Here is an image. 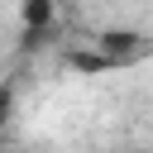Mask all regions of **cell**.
I'll return each mask as SVG.
<instances>
[{
    "label": "cell",
    "mask_w": 153,
    "mask_h": 153,
    "mask_svg": "<svg viewBox=\"0 0 153 153\" xmlns=\"http://www.w3.org/2000/svg\"><path fill=\"white\" fill-rule=\"evenodd\" d=\"M96 53H105L115 67H129L143 53V33L139 29H100L96 33Z\"/></svg>",
    "instance_id": "1"
},
{
    "label": "cell",
    "mask_w": 153,
    "mask_h": 153,
    "mask_svg": "<svg viewBox=\"0 0 153 153\" xmlns=\"http://www.w3.org/2000/svg\"><path fill=\"white\" fill-rule=\"evenodd\" d=\"M19 19H24V33L53 38V24H57V0H19Z\"/></svg>",
    "instance_id": "2"
},
{
    "label": "cell",
    "mask_w": 153,
    "mask_h": 153,
    "mask_svg": "<svg viewBox=\"0 0 153 153\" xmlns=\"http://www.w3.org/2000/svg\"><path fill=\"white\" fill-rule=\"evenodd\" d=\"M62 62H67L76 76H100V72H115V62H110L105 53H96V48H72Z\"/></svg>",
    "instance_id": "3"
},
{
    "label": "cell",
    "mask_w": 153,
    "mask_h": 153,
    "mask_svg": "<svg viewBox=\"0 0 153 153\" xmlns=\"http://www.w3.org/2000/svg\"><path fill=\"white\" fill-rule=\"evenodd\" d=\"M10 110H14V86H0V129L10 124Z\"/></svg>",
    "instance_id": "4"
},
{
    "label": "cell",
    "mask_w": 153,
    "mask_h": 153,
    "mask_svg": "<svg viewBox=\"0 0 153 153\" xmlns=\"http://www.w3.org/2000/svg\"><path fill=\"white\" fill-rule=\"evenodd\" d=\"M148 153H153V148H148Z\"/></svg>",
    "instance_id": "5"
}]
</instances>
